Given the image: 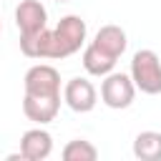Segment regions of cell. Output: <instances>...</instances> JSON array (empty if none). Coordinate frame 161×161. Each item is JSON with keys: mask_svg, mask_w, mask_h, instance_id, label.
Returning a JSON list of instances; mask_svg holds the SVG:
<instances>
[{"mask_svg": "<svg viewBox=\"0 0 161 161\" xmlns=\"http://www.w3.org/2000/svg\"><path fill=\"white\" fill-rule=\"evenodd\" d=\"M86 20L80 15H63L58 25L53 28V48H50V60H63L73 53H78L86 45Z\"/></svg>", "mask_w": 161, "mask_h": 161, "instance_id": "cell-1", "label": "cell"}, {"mask_svg": "<svg viewBox=\"0 0 161 161\" xmlns=\"http://www.w3.org/2000/svg\"><path fill=\"white\" fill-rule=\"evenodd\" d=\"M128 75H131L136 91L148 93V96H158L161 93V58H158V53L151 48L136 50L131 58Z\"/></svg>", "mask_w": 161, "mask_h": 161, "instance_id": "cell-2", "label": "cell"}, {"mask_svg": "<svg viewBox=\"0 0 161 161\" xmlns=\"http://www.w3.org/2000/svg\"><path fill=\"white\" fill-rule=\"evenodd\" d=\"M136 98V86L131 80L128 73H108L103 75V83H101V101L113 108V111H121V108H128Z\"/></svg>", "mask_w": 161, "mask_h": 161, "instance_id": "cell-3", "label": "cell"}, {"mask_svg": "<svg viewBox=\"0 0 161 161\" xmlns=\"http://www.w3.org/2000/svg\"><path fill=\"white\" fill-rule=\"evenodd\" d=\"M23 88L33 96H60V73L48 63H38L25 70Z\"/></svg>", "mask_w": 161, "mask_h": 161, "instance_id": "cell-4", "label": "cell"}, {"mask_svg": "<svg viewBox=\"0 0 161 161\" xmlns=\"http://www.w3.org/2000/svg\"><path fill=\"white\" fill-rule=\"evenodd\" d=\"M63 101L75 113H91L98 103V91L88 78H70L63 86Z\"/></svg>", "mask_w": 161, "mask_h": 161, "instance_id": "cell-5", "label": "cell"}, {"mask_svg": "<svg viewBox=\"0 0 161 161\" xmlns=\"http://www.w3.org/2000/svg\"><path fill=\"white\" fill-rule=\"evenodd\" d=\"M58 111H60V96H33V93L23 96V113L28 121L38 126L55 121Z\"/></svg>", "mask_w": 161, "mask_h": 161, "instance_id": "cell-6", "label": "cell"}, {"mask_svg": "<svg viewBox=\"0 0 161 161\" xmlns=\"http://www.w3.org/2000/svg\"><path fill=\"white\" fill-rule=\"evenodd\" d=\"M15 25L20 30V35H30L38 33L43 28H48V10L40 0H20L15 8Z\"/></svg>", "mask_w": 161, "mask_h": 161, "instance_id": "cell-7", "label": "cell"}, {"mask_svg": "<svg viewBox=\"0 0 161 161\" xmlns=\"http://www.w3.org/2000/svg\"><path fill=\"white\" fill-rule=\"evenodd\" d=\"M20 153H23L25 161H43V158H48L53 153V136L43 126L28 128L20 136Z\"/></svg>", "mask_w": 161, "mask_h": 161, "instance_id": "cell-8", "label": "cell"}, {"mask_svg": "<svg viewBox=\"0 0 161 161\" xmlns=\"http://www.w3.org/2000/svg\"><path fill=\"white\" fill-rule=\"evenodd\" d=\"M91 43H96L101 50H106V53H108V55H113L116 60H118V58L126 53V48H128L126 30H123L121 25H113V23L101 25V28H98V33H96V38H93Z\"/></svg>", "mask_w": 161, "mask_h": 161, "instance_id": "cell-9", "label": "cell"}, {"mask_svg": "<svg viewBox=\"0 0 161 161\" xmlns=\"http://www.w3.org/2000/svg\"><path fill=\"white\" fill-rule=\"evenodd\" d=\"M50 48H53V30L50 28H43L30 35H20V53L25 58H33V60L50 58Z\"/></svg>", "mask_w": 161, "mask_h": 161, "instance_id": "cell-10", "label": "cell"}, {"mask_svg": "<svg viewBox=\"0 0 161 161\" xmlns=\"http://www.w3.org/2000/svg\"><path fill=\"white\" fill-rule=\"evenodd\" d=\"M80 63H83L86 73H88V75H96V78H103V75H108V73L116 68V58L108 55L106 50H101L96 43H88V45L83 48Z\"/></svg>", "mask_w": 161, "mask_h": 161, "instance_id": "cell-11", "label": "cell"}, {"mask_svg": "<svg viewBox=\"0 0 161 161\" xmlns=\"http://www.w3.org/2000/svg\"><path fill=\"white\" fill-rule=\"evenodd\" d=\"M133 156L141 161H161V133L141 131L133 138Z\"/></svg>", "mask_w": 161, "mask_h": 161, "instance_id": "cell-12", "label": "cell"}, {"mask_svg": "<svg viewBox=\"0 0 161 161\" xmlns=\"http://www.w3.org/2000/svg\"><path fill=\"white\" fill-rule=\"evenodd\" d=\"M60 156L65 161H96L98 158V148L86 138H73V141H68L63 146Z\"/></svg>", "mask_w": 161, "mask_h": 161, "instance_id": "cell-13", "label": "cell"}, {"mask_svg": "<svg viewBox=\"0 0 161 161\" xmlns=\"http://www.w3.org/2000/svg\"><path fill=\"white\" fill-rule=\"evenodd\" d=\"M55 3H65V0H55Z\"/></svg>", "mask_w": 161, "mask_h": 161, "instance_id": "cell-14", "label": "cell"}, {"mask_svg": "<svg viewBox=\"0 0 161 161\" xmlns=\"http://www.w3.org/2000/svg\"><path fill=\"white\" fill-rule=\"evenodd\" d=\"M0 30H3V23H0Z\"/></svg>", "mask_w": 161, "mask_h": 161, "instance_id": "cell-15", "label": "cell"}]
</instances>
